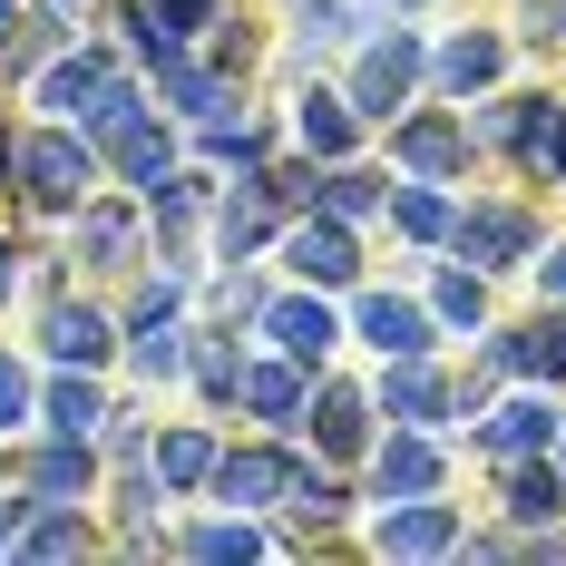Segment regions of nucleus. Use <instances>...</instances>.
<instances>
[{
	"instance_id": "nucleus-1",
	"label": "nucleus",
	"mask_w": 566,
	"mask_h": 566,
	"mask_svg": "<svg viewBox=\"0 0 566 566\" xmlns=\"http://www.w3.org/2000/svg\"><path fill=\"white\" fill-rule=\"evenodd\" d=\"M0 176L20 186V206H30V216H78V206L98 196V137H88V127H69V117H50V127H10Z\"/></svg>"
},
{
	"instance_id": "nucleus-2",
	"label": "nucleus",
	"mask_w": 566,
	"mask_h": 566,
	"mask_svg": "<svg viewBox=\"0 0 566 566\" xmlns=\"http://www.w3.org/2000/svg\"><path fill=\"white\" fill-rule=\"evenodd\" d=\"M40 108L98 137V127H117V117L137 108V78L117 69V50H59L50 69H40Z\"/></svg>"
},
{
	"instance_id": "nucleus-3",
	"label": "nucleus",
	"mask_w": 566,
	"mask_h": 566,
	"mask_svg": "<svg viewBox=\"0 0 566 566\" xmlns=\"http://www.w3.org/2000/svg\"><path fill=\"white\" fill-rule=\"evenodd\" d=\"M420 69H430L420 30H371L361 59H352V117H400L410 88H420Z\"/></svg>"
},
{
	"instance_id": "nucleus-4",
	"label": "nucleus",
	"mask_w": 566,
	"mask_h": 566,
	"mask_svg": "<svg viewBox=\"0 0 566 566\" xmlns=\"http://www.w3.org/2000/svg\"><path fill=\"white\" fill-rule=\"evenodd\" d=\"M283 264H293V283H323V293H352V283H361V234L342 226L333 206H313L303 226L283 234Z\"/></svg>"
},
{
	"instance_id": "nucleus-5",
	"label": "nucleus",
	"mask_w": 566,
	"mask_h": 566,
	"mask_svg": "<svg viewBox=\"0 0 566 566\" xmlns=\"http://www.w3.org/2000/svg\"><path fill=\"white\" fill-rule=\"evenodd\" d=\"M264 333L283 342V361H303V371H323L342 352V323H333V303H323V283H303V293H264V313H254Z\"/></svg>"
},
{
	"instance_id": "nucleus-6",
	"label": "nucleus",
	"mask_w": 566,
	"mask_h": 566,
	"mask_svg": "<svg viewBox=\"0 0 566 566\" xmlns=\"http://www.w3.org/2000/svg\"><path fill=\"white\" fill-rule=\"evenodd\" d=\"M293 479H303V459L293 450H216V479H206V489H216V499H226V509H293Z\"/></svg>"
},
{
	"instance_id": "nucleus-7",
	"label": "nucleus",
	"mask_w": 566,
	"mask_h": 566,
	"mask_svg": "<svg viewBox=\"0 0 566 566\" xmlns=\"http://www.w3.org/2000/svg\"><path fill=\"white\" fill-rule=\"evenodd\" d=\"M40 352H50L59 371H108V361H117V323L98 313V303L50 293V313H40Z\"/></svg>"
},
{
	"instance_id": "nucleus-8",
	"label": "nucleus",
	"mask_w": 566,
	"mask_h": 566,
	"mask_svg": "<svg viewBox=\"0 0 566 566\" xmlns=\"http://www.w3.org/2000/svg\"><path fill=\"white\" fill-rule=\"evenodd\" d=\"M293 430H313V450H323V459H361V450H371V391H352V381H313Z\"/></svg>"
},
{
	"instance_id": "nucleus-9",
	"label": "nucleus",
	"mask_w": 566,
	"mask_h": 566,
	"mask_svg": "<svg viewBox=\"0 0 566 566\" xmlns=\"http://www.w3.org/2000/svg\"><path fill=\"white\" fill-rule=\"evenodd\" d=\"M459 264H479V274H509V264H527V244H537V226L517 216V206H469L450 226Z\"/></svg>"
},
{
	"instance_id": "nucleus-10",
	"label": "nucleus",
	"mask_w": 566,
	"mask_h": 566,
	"mask_svg": "<svg viewBox=\"0 0 566 566\" xmlns=\"http://www.w3.org/2000/svg\"><path fill=\"white\" fill-rule=\"evenodd\" d=\"M391 157L430 186H450L469 167V117H391Z\"/></svg>"
},
{
	"instance_id": "nucleus-11",
	"label": "nucleus",
	"mask_w": 566,
	"mask_h": 566,
	"mask_svg": "<svg viewBox=\"0 0 566 566\" xmlns=\"http://www.w3.org/2000/svg\"><path fill=\"white\" fill-rule=\"evenodd\" d=\"M371 547H381V557H450L459 547L450 499H391V517L371 527Z\"/></svg>"
},
{
	"instance_id": "nucleus-12",
	"label": "nucleus",
	"mask_w": 566,
	"mask_h": 566,
	"mask_svg": "<svg viewBox=\"0 0 566 566\" xmlns=\"http://www.w3.org/2000/svg\"><path fill=\"white\" fill-rule=\"evenodd\" d=\"M381 410H391L400 430H430V420H450V381L430 371V352H400V361H381Z\"/></svg>"
},
{
	"instance_id": "nucleus-13",
	"label": "nucleus",
	"mask_w": 566,
	"mask_h": 566,
	"mask_svg": "<svg viewBox=\"0 0 566 566\" xmlns=\"http://www.w3.org/2000/svg\"><path fill=\"white\" fill-rule=\"evenodd\" d=\"M98 157H108V167L127 176V186H137V196H147V186H157V176L176 167V147H167V127H147V98H137V108L117 117V127H98Z\"/></svg>"
},
{
	"instance_id": "nucleus-14",
	"label": "nucleus",
	"mask_w": 566,
	"mask_h": 566,
	"mask_svg": "<svg viewBox=\"0 0 566 566\" xmlns=\"http://www.w3.org/2000/svg\"><path fill=\"white\" fill-rule=\"evenodd\" d=\"M20 489H30V499H88V489H98V440L50 430V440L30 450V469H20Z\"/></svg>"
},
{
	"instance_id": "nucleus-15",
	"label": "nucleus",
	"mask_w": 566,
	"mask_h": 566,
	"mask_svg": "<svg viewBox=\"0 0 566 566\" xmlns=\"http://www.w3.org/2000/svg\"><path fill=\"white\" fill-rule=\"evenodd\" d=\"M293 137H303L313 167H342V157L361 147V117H352V98H333V88H303V98H293Z\"/></svg>"
},
{
	"instance_id": "nucleus-16",
	"label": "nucleus",
	"mask_w": 566,
	"mask_h": 566,
	"mask_svg": "<svg viewBox=\"0 0 566 566\" xmlns=\"http://www.w3.org/2000/svg\"><path fill=\"white\" fill-rule=\"evenodd\" d=\"M352 333L371 342V352H381V361H400V352H430V313H420V303H400V293H361V303H352Z\"/></svg>"
},
{
	"instance_id": "nucleus-17",
	"label": "nucleus",
	"mask_w": 566,
	"mask_h": 566,
	"mask_svg": "<svg viewBox=\"0 0 566 566\" xmlns=\"http://www.w3.org/2000/svg\"><path fill=\"white\" fill-rule=\"evenodd\" d=\"M303 391H313V371H303V361H244V381H234V400H244L254 420H274V430L303 420Z\"/></svg>"
},
{
	"instance_id": "nucleus-18",
	"label": "nucleus",
	"mask_w": 566,
	"mask_h": 566,
	"mask_svg": "<svg viewBox=\"0 0 566 566\" xmlns=\"http://www.w3.org/2000/svg\"><path fill=\"white\" fill-rule=\"evenodd\" d=\"M489 352H499V371H527V381H566V313H537V323L499 333Z\"/></svg>"
},
{
	"instance_id": "nucleus-19",
	"label": "nucleus",
	"mask_w": 566,
	"mask_h": 566,
	"mask_svg": "<svg viewBox=\"0 0 566 566\" xmlns=\"http://www.w3.org/2000/svg\"><path fill=\"white\" fill-rule=\"evenodd\" d=\"M371 489H381V499H430V489H440V450H430L420 430L381 440V450H371Z\"/></svg>"
},
{
	"instance_id": "nucleus-20",
	"label": "nucleus",
	"mask_w": 566,
	"mask_h": 566,
	"mask_svg": "<svg viewBox=\"0 0 566 566\" xmlns=\"http://www.w3.org/2000/svg\"><path fill=\"white\" fill-rule=\"evenodd\" d=\"M557 430H566V420H557V400H509V410L479 430V450H489V459H537L547 440H557Z\"/></svg>"
},
{
	"instance_id": "nucleus-21",
	"label": "nucleus",
	"mask_w": 566,
	"mask_h": 566,
	"mask_svg": "<svg viewBox=\"0 0 566 566\" xmlns=\"http://www.w3.org/2000/svg\"><path fill=\"white\" fill-rule=\"evenodd\" d=\"M264 234H274V196H264V176H244L226 206H216V254H226V264H244Z\"/></svg>"
},
{
	"instance_id": "nucleus-22",
	"label": "nucleus",
	"mask_w": 566,
	"mask_h": 566,
	"mask_svg": "<svg viewBox=\"0 0 566 566\" xmlns=\"http://www.w3.org/2000/svg\"><path fill=\"white\" fill-rule=\"evenodd\" d=\"M78 254H88L98 274H127V264H137V206H98V196H88V206H78Z\"/></svg>"
},
{
	"instance_id": "nucleus-23",
	"label": "nucleus",
	"mask_w": 566,
	"mask_h": 566,
	"mask_svg": "<svg viewBox=\"0 0 566 566\" xmlns=\"http://www.w3.org/2000/svg\"><path fill=\"white\" fill-rule=\"evenodd\" d=\"M117 352H127L137 381H176V371H186V333H176V313H137Z\"/></svg>"
},
{
	"instance_id": "nucleus-24",
	"label": "nucleus",
	"mask_w": 566,
	"mask_h": 566,
	"mask_svg": "<svg viewBox=\"0 0 566 566\" xmlns=\"http://www.w3.org/2000/svg\"><path fill=\"white\" fill-rule=\"evenodd\" d=\"M40 420L69 430V440H98V420H108V391H98V371H59L50 400H40Z\"/></svg>"
},
{
	"instance_id": "nucleus-25",
	"label": "nucleus",
	"mask_w": 566,
	"mask_h": 566,
	"mask_svg": "<svg viewBox=\"0 0 566 566\" xmlns=\"http://www.w3.org/2000/svg\"><path fill=\"white\" fill-rule=\"evenodd\" d=\"M430 323L479 333V323H489V274H479V264H440V274H430Z\"/></svg>"
},
{
	"instance_id": "nucleus-26",
	"label": "nucleus",
	"mask_w": 566,
	"mask_h": 566,
	"mask_svg": "<svg viewBox=\"0 0 566 566\" xmlns=\"http://www.w3.org/2000/svg\"><path fill=\"white\" fill-rule=\"evenodd\" d=\"M430 69H440V88H450V98H479V88H489V78L509 69V50H499L489 30H469V40H450V50L430 59Z\"/></svg>"
},
{
	"instance_id": "nucleus-27",
	"label": "nucleus",
	"mask_w": 566,
	"mask_h": 566,
	"mask_svg": "<svg viewBox=\"0 0 566 566\" xmlns=\"http://www.w3.org/2000/svg\"><path fill=\"white\" fill-rule=\"evenodd\" d=\"M147 469H157V479H167V499H196V489H206V479H216V440H206V430H167V440H157V459H147Z\"/></svg>"
},
{
	"instance_id": "nucleus-28",
	"label": "nucleus",
	"mask_w": 566,
	"mask_h": 566,
	"mask_svg": "<svg viewBox=\"0 0 566 566\" xmlns=\"http://www.w3.org/2000/svg\"><path fill=\"white\" fill-rule=\"evenodd\" d=\"M557 509H566V469H547V459H509V517H517V527H547Z\"/></svg>"
},
{
	"instance_id": "nucleus-29",
	"label": "nucleus",
	"mask_w": 566,
	"mask_h": 566,
	"mask_svg": "<svg viewBox=\"0 0 566 566\" xmlns=\"http://www.w3.org/2000/svg\"><path fill=\"white\" fill-rule=\"evenodd\" d=\"M196 147H206V157H234V167L254 176L264 167V147H274V127H264V117H244V108H216V117H196Z\"/></svg>"
},
{
	"instance_id": "nucleus-30",
	"label": "nucleus",
	"mask_w": 566,
	"mask_h": 566,
	"mask_svg": "<svg viewBox=\"0 0 566 566\" xmlns=\"http://www.w3.org/2000/svg\"><path fill=\"white\" fill-rule=\"evenodd\" d=\"M391 226L410 234V244H450L459 206H450V196H440V186H430V176H410V186H400V196H391Z\"/></svg>"
},
{
	"instance_id": "nucleus-31",
	"label": "nucleus",
	"mask_w": 566,
	"mask_h": 566,
	"mask_svg": "<svg viewBox=\"0 0 566 566\" xmlns=\"http://www.w3.org/2000/svg\"><path fill=\"white\" fill-rule=\"evenodd\" d=\"M264 547H274V537H254V527H244V509H234V517H206V527H186V537H176V557H206V566L264 557Z\"/></svg>"
},
{
	"instance_id": "nucleus-32",
	"label": "nucleus",
	"mask_w": 566,
	"mask_h": 566,
	"mask_svg": "<svg viewBox=\"0 0 566 566\" xmlns=\"http://www.w3.org/2000/svg\"><path fill=\"white\" fill-rule=\"evenodd\" d=\"M323 206H333L342 226H361V216H381V206H391V186H381L371 167H352V157H342V167L323 176Z\"/></svg>"
},
{
	"instance_id": "nucleus-33",
	"label": "nucleus",
	"mask_w": 566,
	"mask_h": 566,
	"mask_svg": "<svg viewBox=\"0 0 566 566\" xmlns=\"http://www.w3.org/2000/svg\"><path fill=\"white\" fill-rule=\"evenodd\" d=\"M186 371H196V391H206V400H234V381H244V352H234V333L186 342Z\"/></svg>"
},
{
	"instance_id": "nucleus-34",
	"label": "nucleus",
	"mask_w": 566,
	"mask_h": 566,
	"mask_svg": "<svg viewBox=\"0 0 566 566\" xmlns=\"http://www.w3.org/2000/svg\"><path fill=\"white\" fill-rule=\"evenodd\" d=\"M157 78H167V108L176 117H216L226 108V69H186V59H167Z\"/></svg>"
},
{
	"instance_id": "nucleus-35",
	"label": "nucleus",
	"mask_w": 566,
	"mask_h": 566,
	"mask_svg": "<svg viewBox=\"0 0 566 566\" xmlns=\"http://www.w3.org/2000/svg\"><path fill=\"white\" fill-rule=\"evenodd\" d=\"M293 20H303V50H333V40H352V30H361L342 0H293Z\"/></svg>"
},
{
	"instance_id": "nucleus-36",
	"label": "nucleus",
	"mask_w": 566,
	"mask_h": 566,
	"mask_svg": "<svg viewBox=\"0 0 566 566\" xmlns=\"http://www.w3.org/2000/svg\"><path fill=\"white\" fill-rule=\"evenodd\" d=\"M20 420H40V400H30V361H10V352H0V440H10Z\"/></svg>"
},
{
	"instance_id": "nucleus-37",
	"label": "nucleus",
	"mask_w": 566,
	"mask_h": 566,
	"mask_svg": "<svg viewBox=\"0 0 566 566\" xmlns=\"http://www.w3.org/2000/svg\"><path fill=\"white\" fill-rule=\"evenodd\" d=\"M216 313H226V333H234V323H254V313H264V283H254L244 264H234V274L216 283Z\"/></svg>"
},
{
	"instance_id": "nucleus-38",
	"label": "nucleus",
	"mask_w": 566,
	"mask_h": 566,
	"mask_svg": "<svg viewBox=\"0 0 566 566\" xmlns=\"http://www.w3.org/2000/svg\"><path fill=\"white\" fill-rule=\"evenodd\" d=\"M527 40H566V0H527Z\"/></svg>"
},
{
	"instance_id": "nucleus-39",
	"label": "nucleus",
	"mask_w": 566,
	"mask_h": 566,
	"mask_svg": "<svg viewBox=\"0 0 566 566\" xmlns=\"http://www.w3.org/2000/svg\"><path fill=\"white\" fill-rule=\"evenodd\" d=\"M40 509V499H30V489H20V499H0V557H10V537H20V517Z\"/></svg>"
},
{
	"instance_id": "nucleus-40",
	"label": "nucleus",
	"mask_w": 566,
	"mask_h": 566,
	"mask_svg": "<svg viewBox=\"0 0 566 566\" xmlns=\"http://www.w3.org/2000/svg\"><path fill=\"white\" fill-rule=\"evenodd\" d=\"M537 274H547V293H566V244H547V264H537Z\"/></svg>"
},
{
	"instance_id": "nucleus-41",
	"label": "nucleus",
	"mask_w": 566,
	"mask_h": 566,
	"mask_svg": "<svg viewBox=\"0 0 566 566\" xmlns=\"http://www.w3.org/2000/svg\"><path fill=\"white\" fill-rule=\"evenodd\" d=\"M176 20H186V30H196V20H216V0H167Z\"/></svg>"
},
{
	"instance_id": "nucleus-42",
	"label": "nucleus",
	"mask_w": 566,
	"mask_h": 566,
	"mask_svg": "<svg viewBox=\"0 0 566 566\" xmlns=\"http://www.w3.org/2000/svg\"><path fill=\"white\" fill-rule=\"evenodd\" d=\"M10 40H20V0H0V50H10Z\"/></svg>"
},
{
	"instance_id": "nucleus-43",
	"label": "nucleus",
	"mask_w": 566,
	"mask_h": 566,
	"mask_svg": "<svg viewBox=\"0 0 566 566\" xmlns=\"http://www.w3.org/2000/svg\"><path fill=\"white\" fill-rule=\"evenodd\" d=\"M10 264H20V254H10V244H0V293H10Z\"/></svg>"
},
{
	"instance_id": "nucleus-44",
	"label": "nucleus",
	"mask_w": 566,
	"mask_h": 566,
	"mask_svg": "<svg viewBox=\"0 0 566 566\" xmlns=\"http://www.w3.org/2000/svg\"><path fill=\"white\" fill-rule=\"evenodd\" d=\"M557 440H566V430H557Z\"/></svg>"
}]
</instances>
